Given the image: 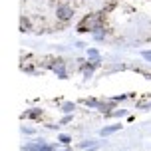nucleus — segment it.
Here are the masks:
<instances>
[{"label": "nucleus", "mask_w": 151, "mask_h": 151, "mask_svg": "<svg viewBox=\"0 0 151 151\" xmlns=\"http://www.w3.org/2000/svg\"><path fill=\"white\" fill-rule=\"evenodd\" d=\"M109 115H111V117H123V115H127V111H125V109H117V111H111Z\"/></svg>", "instance_id": "obj_10"}, {"label": "nucleus", "mask_w": 151, "mask_h": 151, "mask_svg": "<svg viewBox=\"0 0 151 151\" xmlns=\"http://www.w3.org/2000/svg\"><path fill=\"white\" fill-rule=\"evenodd\" d=\"M60 141L62 143H70V135H60Z\"/></svg>", "instance_id": "obj_12"}, {"label": "nucleus", "mask_w": 151, "mask_h": 151, "mask_svg": "<svg viewBox=\"0 0 151 151\" xmlns=\"http://www.w3.org/2000/svg\"><path fill=\"white\" fill-rule=\"evenodd\" d=\"M82 104H86L88 107H96V109H98V106H99L98 99H82Z\"/></svg>", "instance_id": "obj_7"}, {"label": "nucleus", "mask_w": 151, "mask_h": 151, "mask_svg": "<svg viewBox=\"0 0 151 151\" xmlns=\"http://www.w3.org/2000/svg\"><path fill=\"white\" fill-rule=\"evenodd\" d=\"M88 60L90 62H99V52L98 50H88Z\"/></svg>", "instance_id": "obj_6"}, {"label": "nucleus", "mask_w": 151, "mask_h": 151, "mask_svg": "<svg viewBox=\"0 0 151 151\" xmlns=\"http://www.w3.org/2000/svg\"><path fill=\"white\" fill-rule=\"evenodd\" d=\"M101 12H96V14H90L82 20V24L78 26L80 32H96L98 28H101Z\"/></svg>", "instance_id": "obj_1"}, {"label": "nucleus", "mask_w": 151, "mask_h": 151, "mask_svg": "<svg viewBox=\"0 0 151 151\" xmlns=\"http://www.w3.org/2000/svg\"><path fill=\"white\" fill-rule=\"evenodd\" d=\"M20 24H22V26H20V30H22V32H26L28 28H30V20H26V16L20 18Z\"/></svg>", "instance_id": "obj_8"}, {"label": "nucleus", "mask_w": 151, "mask_h": 151, "mask_svg": "<svg viewBox=\"0 0 151 151\" xmlns=\"http://www.w3.org/2000/svg\"><path fill=\"white\" fill-rule=\"evenodd\" d=\"M76 109V104H72V101H66V104H62V111L66 113V115H68V113H72Z\"/></svg>", "instance_id": "obj_5"}, {"label": "nucleus", "mask_w": 151, "mask_h": 151, "mask_svg": "<svg viewBox=\"0 0 151 151\" xmlns=\"http://www.w3.org/2000/svg\"><path fill=\"white\" fill-rule=\"evenodd\" d=\"M121 125L119 123H115V125H109V127H104L101 129V135H109V133H115V131H119Z\"/></svg>", "instance_id": "obj_4"}, {"label": "nucleus", "mask_w": 151, "mask_h": 151, "mask_svg": "<svg viewBox=\"0 0 151 151\" xmlns=\"http://www.w3.org/2000/svg\"><path fill=\"white\" fill-rule=\"evenodd\" d=\"M113 106H115V104H111V101H99V106H98V109L101 113H109L113 109Z\"/></svg>", "instance_id": "obj_3"}, {"label": "nucleus", "mask_w": 151, "mask_h": 151, "mask_svg": "<svg viewBox=\"0 0 151 151\" xmlns=\"http://www.w3.org/2000/svg\"><path fill=\"white\" fill-rule=\"evenodd\" d=\"M40 115H42V109H30V111H28V117H32V119H36V117H40Z\"/></svg>", "instance_id": "obj_9"}, {"label": "nucleus", "mask_w": 151, "mask_h": 151, "mask_svg": "<svg viewBox=\"0 0 151 151\" xmlns=\"http://www.w3.org/2000/svg\"><path fill=\"white\" fill-rule=\"evenodd\" d=\"M141 56H143V58H145L147 62H151V50H145V52L141 54Z\"/></svg>", "instance_id": "obj_11"}, {"label": "nucleus", "mask_w": 151, "mask_h": 151, "mask_svg": "<svg viewBox=\"0 0 151 151\" xmlns=\"http://www.w3.org/2000/svg\"><path fill=\"white\" fill-rule=\"evenodd\" d=\"M56 16L66 22V20H70V18L74 16V8L68 6V4H62V6H58V10H56Z\"/></svg>", "instance_id": "obj_2"}]
</instances>
